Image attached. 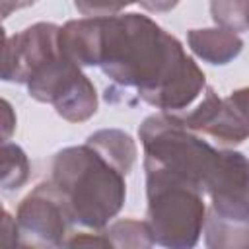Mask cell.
<instances>
[{
  "label": "cell",
  "instance_id": "17",
  "mask_svg": "<svg viewBox=\"0 0 249 249\" xmlns=\"http://www.w3.org/2000/svg\"><path fill=\"white\" fill-rule=\"evenodd\" d=\"M0 243L2 245H19V231H18V222L16 218L10 216V212L4 210L2 214V235H0Z\"/></svg>",
  "mask_w": 249,
  "mask_h": 249
},
{
  "label": "cell",
  "instance_id": "9",
  "mask_svg": "<svg viewBox=\"0 0 249 249\" xmlns=\"http://www.w3.org/2000/svg\"><path fill=\"white\" fill-rule=\"evenodd\" d=\"M183 121L191 130L208 134L224 144H241L249 138V119L230 97H218L212 88H206L202 101Z\"/></svg>",
  "mask_w": 249,
  "mask_h": 249
},
{
  "label": "cell",
  "instance_id": "3",
  "mask_svg": "<svg viewBox=\"0 0 249 249\" xmlns=\"http://www.w3.org/2000/svg\"><path fill=\"white\" fill-rule=\"evenodd\" d=\"M138 136L144 148V167L161 169L206 195L222 165L224 150L210 146L185 124L183 117L169 111L146 117Z\"/></svg>",
  "mask_w": 249,
  "mask_h": 249
},
{
  "label": "cell",
  "instance_id": "13",
  "mask_svg": "<svg viewBox=\"0 0 249 249\" xmlns=\"http://www.w3.org/2000/svg\"><path fill=\"white\" fill-rule=\"evenodd\" d=\"M29 177V160L18 144H2V189L6 193L18 191Z\"/></svg>",
  "mask_w": 249,
  "mask_h": 249
},
{
  "label": "cell",
  "instance_id": "7",
  "mask_svg": "<svg viewBox=\"0 0 249 249\" xmlns=\"http://www.w3.org/2000/svg\"><path fill=\"white\" fill-rule=\"evenodd\" d=\"M21 247H60L72 226L64 202L51 181L39 183L16 212Z\"/></svg>",
  "mask_w": 249,
  "mask_h": 249
},
{
  "label": "cell",
  "instance_id": "2",
  "mask_svg": "<svg viewBox=\"0 0 249 249\" xmlns=\"http://www.w3.org/2000/svg\"><path fill=\"white\" fill-rule=\"evenodd\" d=\"M124 173L88 142L68 146L51 161V183L60 195L72 224L105 230L126 200Z\"/></svg>",
  "mask_w": 249,
  "mask_h": 249
},
{
  "label": "cell",
  "instance_id": "5",
  "mask_svg": "<svg viewBox=\"0 0 249 249\" xmlns=\"http://www.w3.org/2000/svg\"><path fill=\"white\" fill-rule=\"evenodd\" d=\"M206 195L210 196L202 230L206 247H249V160L241 152L224 150L222 165Z\"/></svg>",
  "mask_w": 249,
  "mask_h": 249
},
{
  "label": "cell",
  "instance_id": "4",
  "mask_svg": "<svg viewBox=\"0 0 249 249\" xmlns=\"http://www.w3.org/2000/svg\"><path fill=\"white\" fill-rule=\"evenodd\" d=\"M144 171L148 198L146 222L154 241L171 249L195 247L206 220L204 193L161 169L144 167Z\"/></svg>",
  "mask_w": 249,
  "mask_h": 249
},
{
  "label": "cell",
  "instance_id": "20",
  "mask_svg": "<svg viewBox=\"0 0 249 249\" xmlns=\"http://www.w3.org/2000/svg\"><path fill=\"white\" fill-rule=\"evenodd\" d=\"M2 107H4V124H2V132H4V142H8L10 140V136H12V132H14V128H16V115H14V111H12V105H10V101H2Z\"/></svg>",
  "mask_w": 249,
  "mask_h": 249
},
{
  "label": "cell",
  "instance_id": "16",
  "mask_svg": "<svg viewBox=\"0 0 249 249\" xmlns=\"http://www.w3.org/2000/svg\"><path fill=\"white\" fill-rule=\"evenodd\" d=\"M64 245L66 247H113L105 230H99L97 233H86V231L70 233V237H66Z\"/></svg>",
  "mask_w": 249,
  "mask_h": 249
},
{
  "label": "cell",
  "instance_id": "1",
  "mask_svg": "<svg viewBox=\"0 0 249 249\" xmlns=\"http://www.w3.org/2000/svg\"><path fill=\"white\" fill-rule=\"evenodd\" d=\"M95 66L117 86L161 111L187 109L204 89L206 78L183 45L140 14L97 18Z\"/></svg>",
  "mask_w": 249,
  "mask_h": 249
},
{
  "label": "cell",
  "instance_id": "6",
  "mask_svg": "<svg viewBox=\"0 0 249 249\" xmlns=\"http://www.w3.org/2000/svg\"><path fill=\"white\" fill-rule=\"evenodd\" d=\"M25 86L35 101L53 105L56 115L68 123H84L97 111L95 86L62 49L45 58Z\"/></svg>",
  "mask_w": 249,
  "mask_h": 249
},
{
  "label": "cell",
  "instance_id": "12",
  "mask_svg": "<svg viewBox=\"0 0 249 249\" xmlns=\"http://www.w3.org/2000/svg\"><path fill=\"white\" fill-rule=\"evenodd\" d=\"M105 233L109 235L113 247H121V249H146L156 245L152 230L146 220L144 222L132 218L117 220L109 228H105Z\"/></svg>",
  "mask_w": 249,
  "mask_h": 249
},
{
  "label": "cell",
  "instance_id": "19",
  "mask_svg": "<svg viewBox=\"0 0 249 249\" xmlns=\"http://www.w3.org/2000/svg\"><path fill=\"white\" fill-rule=\"evenodd\" d=\"M138 2H140V6H142L144 10L156 12V14L169 12V10H173V8L179 4V0H138Z\"/></svg>",
  "mask_w": 249,
  "mask_h": 249
},
{
  "label": "cell",
  "instance_id": "18",
  "mask_svg": "<svg viewBox=\"0 0 249 249\" xmlns=\"http://www.w3.org/2000/svg\"><path fill=\"white\" fill-rule=\"evenodd\" d=\"M230 101L249 119V86L247 88H239V89H235V91H231L230 95Z\"/></svg>",
  "mask_w": 249,
  "mask_h": 249
},
{
  "label": "cell",
  "instance_id": "10",
  "mask_svg": "<svg viewBox=\"0 0 249 249\" xmlns=\"http://www.w3.org/2000/svg\"><path fill=\"white\" fill-rule=\"evenodd\" d=\"M187 43L198 58L218 66L231 62L243 49V39L235 31L220 25L206 29H189Z\"/></svg>",
  "mask_w": 249,
  "mask_h": 249
},
{
  "label": "cell",
  "instance_id": "15",
  "mask_svg": "<svg viewBox=\"0 0 249 249\" xmlns=\"http://www.w3.org/2000/svg\"><path fill=\"white\" fill-rule=\"evenodd\" d=\"M138 0H74L76 10L86 18H103V16H117L126 6Z\"/></svg>",
  "mask_w": 249,
  "mask_h": 249
},
{
  "label": "cell",
  "instance_id": "21",
  "mask_svg": "<svg viewBox=\"0 0 249 249\" xmlns=\"http://www.w3.org/2000/svg\"><path fill=\"white\" fill-rule=\"evenodd\" d=\"M37 0H2V18L6 19L12 12L16 10H21V8H27V6H33Z\"/></svg>",
  "mask_w": 249,
  "mask_h": 249
},
{
  "label": "cell",
  "instance_id": "11",
  "mask_svg": "<svg viewBox=\"0 0 249 249\" xmlns=\"http://www.w3.org/2000/svg\"><path fill=\"white\" fill-rule=\"evenodd\" d=\"M89 146H93L101 156H105L117 169H121L124 175L130 173L134 161H136V144L130 134L119 128H101L88 136L86 140Z\"/></svg>",
  "mask_w": 249,
  "mask_h": 249
},
{
  "label": "cell",
  "instance_id": "14",
  "mask_svg": "<svg viewBox=\"0 0 249 249\" xmlns=\"http://www.w3.org/2000/svg\"><path fill=\"white\" fill-rule=\"evenodd\" d=\"M210 14L220 27L235 33L249 29V0H210Z\"/></svg>",
  "mask_w": 249,
  "mask_h": 249
},
{
  "label": "cell",
  "instance_id": "8",
  "mask_svg": "<svg viewBox=\"0 0 249 249\" xmlns=\"http://www.w3.org/2000/svg\"><path fill=\"white\" fill-rule=\"evenodd\" d=\"M60 51V25L39 21L16 35H8L4 43L2 80L27 84L33 70L51 54Z\"/></svg>",
  "mask_w": 249,
  "mask_h": 249
}]
</instances>
